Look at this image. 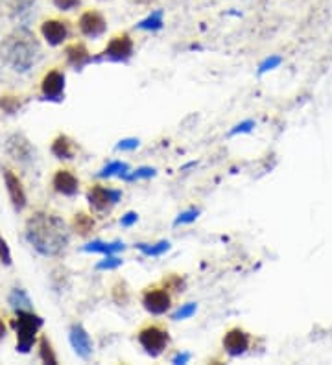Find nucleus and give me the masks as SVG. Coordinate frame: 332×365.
<instances>
[{
	"instance_id": "obj_1",
	"label": "nucleus",
	"mask_w": 332,
	"mask_h": 365,
	"mask_svg": "<svg viewBox=\"0 0 332 365\" xmlns=\"http://www.w3.org/2000/svg\"><path fill=\"white\" fill-rule=\"evenodd\" d=\"M27 240L43 257H59L68 247L70 231L63 218L39 211L28 218Z\"/></svg>"
},
{
	"instance_id": "obj_2",
	"label": "nucleus",
	"mask_w": 332,
	"mask_h": 365,
	"mask_svg": "<svg viewBox=\"0 0 332 365\" xmlns=\"http://www.w3.org/2000/svg\"><path fill=\"white\" fill-rule=\"evenodd\" d=\"M2 59L13 73L27 74L43 59V48L28 28H17L6 37L0 47Z\"/></svg>"
},
{
	"instance_id": "obj_3",
	"label": "nucleus",
	"mask_w": 332,
	"mask_h": 365,
	"mask_svg": "<svg viewBox=\"0 0 332 365\" xmlns=\"http://www.w3.org/2000/svg\"><path fill=\"white\" fill-rule=\"evenodd\" d=\"M43 318L33 314L31 310H19L17 318L13 321V327L17 330V350L22 355H28L36 343L37 332L43 327Z\"/></svg>"
},
{
	"instance_id": "obj_4",
	"label": "nucleus",
	"mask_w": 332,
	"mask_h": 365,
	"mask_svg": "<svg viewBox=\"0 0 332 365\" xmlns=\"http://www.w3.org/2000/svg\"><path fill=\"white\" fill-rule=\"evenodd\" d=\"M137 340L146 355L151 358H159L170 343V334L161 325H146L144 329L139 330Z\"/></svg>"
},
{
	"instance_id": "obj_5",
	"label": "nucleus",
	"mask_w": 332,
	"mask_h": 365,
	"mask_svg": "<svg viewBox=\"0 0 332 365\" xmlns=\"http://www.w3.org/2000/svg\"><path fill=\"white\" fill-rule=\"evenodd\" d=\"M120 198H122V192L102 185H93L87 192L89 207L96 214H107V212H111V209L119 203Z\"/></svg>"
},
{
	"instance_id": "obj_6",
	"label": "nucleus",
	"mask_w": 332,
	"mask_h": 365,
	"mask_svg": "<svg viewBox=\"0 0 332 365\" xmlns=\"http://www.w3.org/2000/svg\"><path fill=\"white\" fill-rule=\"evenodd\" d=\"M133 50H135V45H133V39L130 37V33H119V36H114L107 43V47L104 48L102 56L96 57L94 61H104V59H107V61L124 63L128 59H131Z\"/></svg>"
},
{
	"instance_id": "obj_7",
	"label": "nucleus",
	"mask_w": 332,
	"mask_h": 365,
	"mask_svg": "<svg viewBox=\"0 0 332 365\" xmlns=\"http://www.w3.org/2000/svg\"><path fill=\"white\" fill-rule=\"evenodd\" d=\"M6 154L10 155L11 159L17 161L19 165H31L37 157L36 148L31 146L30 140L22 133H13L6 140Z\"/></svg>"
},
{
	"instance_id": "obj_8",
	"label": "nucleus",
	"mask_w": 332,
	"mask_h": 365,
	"mask_svg": "<svg viewBox=\"0 0 332 365\" xmlns=\"http://www.w3.org/2000/svg\"><path fill=\"white\" fill-rule=\"evenodd\" d=\"M142 306L148 314L165 315L172 306V295L168 288H148L142 293Z\"/></svg>"
},
{
	"instance_id": "obj_9",
	"label": "nucleus",
	"mask_w": 332,
	"mask_h": 365,
	"mask_svg": "<svg viewBox=\"0 0 332 365\" xmlns=\"http://www.w3.org/2000/svg\"><path fill=\"white\" fill-rule=\"evenodd\" d=\"M78 28L82 36L89 37V39H98L107 31V21H105L104 13H100L98 10H87L80 17Z\"/></svg>"
},
{
	"instance_id": "obj_10",
	"label": "nucleus",
	"mask_w": 332,
	"mask_h": 365,
	"mask_svg": "<svg viewBox=\"0 0 332 365\" xmlns=\"http://www.w3.org/2000/svg\"><path fill=\"white\" fill-rule=\"evenodd\" d=\"M41 94L48 102H61L65 96V74L61 70H48L41 80Z\"/></svg>"
},
{
	"instance_id": "obj_11",
	"label": "nucleus",
	"mask_w": 332,
	"mask_h": 365,
	"mask_svg": "<svg viewBox=\"0 0 332 365\" xmlns=\"http://www.w3.org/2000/svg\"><path fill=\"white\" fill-rule=\"evenodd\" d=\"M2 177H4L6 191H8V195H10V201L13 209H15V212L24 211L28 205V198L27 192H24V186H22V181L10 168L2 170Z\"/></svg>"
},
{
	"instance_id": "obj_12",
	"label": "nucleus",
	"mask_w": 332,
	"mask_h": 365,
	"mask_svg": "<svg viewBox=\"0 0 332 365\" xmlns=\"http://www.w3.org/2000/svg\"><path fill=\"white\" fill-rule=\"evenodd\" d=\"M41 36L43 39L50 45V47H59L67 41L70 36V28H68L67 21L61 19H47L41 24Z\"/></svg>"
},
{
	"instance_id": "obj_13",
	"label": "nucleus",
	"mask_w": 332,
	"mask_h": 365,
	"mask_svg": "<svg viewBox=\"0 0 332 365\" xmlns=\"http://www.w3.org/2000/svg\"><path fill=\"white\" fill-rule=\"evenodd\" d=\"M223 349L227 352L229 356H242L246 350L249 349V343H251V338L246 332L244 329H240V327H234V329L227 330L225 336H223Z\"/></svg>"
},
{
	"instance_id": "obj_14",
	"label": "nucleus",
	"mask_w": 332,
	"mask_h": 365,
	"mask_svg": "<svg viewBox=\"0 0 332 365\" xmlns=\"http://www.w3.org/2000/svg\"><path fill=\"white\" fill-rule=\"evenodd\" d=\"M68 341L73 345L74 352L82 358V360H89L93 356V340L82 325L76 323L68 330Z\"/></svg>"
},
{
	"instance_id": "obj_15",
	"label": "nucleus",
	"mask_w": 332,
	"mask_h": 365,
	"mask_svg": "<svg viewBox=\"0 0 332 365\" xmlns=\"http://www.w3.org/2000/svg\"><path fill=\"white\" fill-rule=\"evenodd\" d=\"M52 186L57 194L67 195V198H74L80 192V181L78 177L70 170H57L52 177Z\"/></svg>"
},
{
	"instance_id": "obj_16",
	"label": "nucleus",
	"mask_w": 332,
	"mask_h": 365,
	"mask_svg": "<svg viewBox=\"0 0 332 365\" xmlns=\"http://www.w3.org/2000/svg\"><path fill=\"white\" fill-rule=\"evenodd\" d=\"M65 57H67V63L70 67H74L76 70H82L83 67H87L89 63H93V56L89 48L83 45V43H70L67 48H65Z\"/></svg>"
},
{
	"instance_id": "obj_17",
	"label": "nucleus",
	"mask_w": 332,
	"mask_h": 365,
	"mask_svg": "<svg viewBox=\"0 0 332 365\" xmlns=\"http://www.w3.org/2000/svg\"><path fill=\"white\" fill-rule=\"evenodd\" d=\"M50 149H52V155L56 157V159L70 161L74 159V155H76L73 139H68L67 135H59V137H56L52 142V148Z\"/></svg>"
},
{
	"instance_id": "obj_18",
	"label": "nucleus",
	"mask_w": 332,
	"mask_h": 365,
	"mask_svg": "<svg viewBox=\"0 0 332 365\" xmlns=\"http://www.w3.org/2000/svg\"><path fill=\"white\" fill-rule=\"evenodd\" d=\"M94 227H96V221H94V218L91 216V214H87V212H76V214H74L73 229L78 232L80 237L91 234V232L94 231Z\"/></svg>"
},
{
	"instance_id": "obj_19",
	"label": "nucleus",
	"mask_w": 332,
	"mask_h": 365,
	"mask_svg": "<svg viewBox=\"0 0 332 365\" xmlns=\"http://www.w3.org/2000/svg\"><path fill=\"white\" fill-rule=\"evenodd\" d=\"M126 246L122 242H102V240H94V242L83 246L85 253H102V255H114V253L124 251Z\"/></svg>"
},
{
	"instance_id": "obj_20",
	"label": "nucleus",
	"mask_w": 332,
	"mask_h": 365,
	"mask_svg": "<svg viewBox=\"0 0 332 365\" xmlns=\"http://www.w3.org/2000/svg\"><path fill=\"white\" fill-rule=\"evenodd\" d=\"M8 303L15 312L19 310H31L33 308V304H31V299L28 297V293L24 292L22 288H13L11 293L8 295Z\"/></svg>"
},
{
	"instance_id": "obj_21",
	"label": "nucleus",
	"mask_w": 332,
	"mask_h": 365,
	"mask_svg": "<svg viewBox=\"0 0 332 365\" xmlns=\"http://www.w3.org/2000/svg\"><path fill=\"white\" fill-rule=\"evenodd\" d=\"M137 247H139V251L142 253L144 257H161L166 251H170V242L163 240V242L156 244V246H150V244H137Z\"/></svg>"
},
{
	"instance_id": "obj_22",
	"label": "nucleus",
	"mask_w": 332,
	"mask_h": 365,
	"mask_svg": "<svg viewBox=\"0 0 332 365\" xmlns=\"http://www.w3.org/2000/svg\"><path fill=\"white\" fill-rule=\"evenodd\" d=\"M137 28H139V30H146V31L161 30V28H163V11L161 10L153 11L151 15H148L146 19H142V21L137 24Z\"/></svg>"
},
{
	"instance_id": "obj_23",
	"label": "nucleus",
	"mask_w": 332,
	"mask_h": 365,
	"mask_svg": "<svg viewBox=\"0 0 332 365\" xmlns=\"http://www.w3.org/2000/svg\"><path fill=\"white\" fill-rule=\"evenodd\" d=\"M21 107L22 100L19 96H13V94H2V96H0V109H2L6 114L19 113V109Z\"/></svg>"
},
{
	"instance_id": "obj_24",
	"label": "nucleus",
	"mask_w": 332,
	"mask_h": 365,
	"mask_svg": "<svg viewBox=\"0 0 332 365\" xmlns=\"http://www.w3.org/2000/svg\"><path fill=\"white\" fill-rule=\"evenodd\" d=\"M126 172H130V165L122 163V161H113L110 165H105L102 170L98 172V177H113V175H124Z\"/></svg>"
},
{
	"instance_id": "obj_25",
	"label": "nucleus",
	"mask_w": 332,
	"mask_h": 365,
	"mask_svg": "<svg viewBox=\"0 0 332 365\" xmlns=\"http://www.w3.org/2000/svg\"><path fill=\"white\" fill-rule=\"evenodd\" d=\"M0 2L10 10L11 15H22L36 4V0H0Z\"/></svg>"
},
{
	"instance_id": "obj_26",
	"label": "nucleus",
	"mask_w": 332,
	"mask_h": 365,
	"mask_svg": "<svg viewBox=\"0 0 332 365\" xmlns=\"http://www.w3.org/2000/svg\"><path fill=\"white\" fill-rule=\"evenodd\" d=\"M39 358H41L45 364L56 365L57 364V356L52 349V343L48 341L47 336H43L41 341H39Z\"/></svg>"
},
{
	"instance_id": "obj_27",
	"label": "nucleus",
	"mask_w": 332,
	"mask_h": 365,
	"mask_svg": "<svg viewBox=\"0 0 332 365\" xmlns=\"http://www.w3.org/2000/svg\"><path fill=\"white\" fill-rule=\"evenodd\" d=\"M157 170L156 168H150V166H140V168H137L133 174H128L126 172L124 175H120V179L128 181V183H131V181H137V179H150V177H156Z\"/></svg>"
},
{
	"instance_id": "obj_28",
	"label": "nucleus",
	"mask_w": 332,
	"mask_h": 365,
	"mask_svg": "<svg viewBox=\"0 0 332 365\" xmlns=\"http://www.w3.org/2000/svg\"><path fill=\"white\" fill-rule=\"evenodd\" d=\"M122 264H124V260L116 257V255H105L104 260L96 264V269H100V271H104V269H116Z\"/></svg>"
},
{
	"instance_id": "obj_29",
	"label": "nucleus",
	"mask_w": 332,
	"mask_h": 365,
	"mask_svg": "<svg viewBox=\"0 0 332 365\" xmlns=\"http://www.w3.org/2000/svg\"><path fill=\"white\" fill-rule=\"evenodd\" d=\"M280 63H282V57H280V56H270V57H266L264 61L260 63L259 74H260V76H262V74L270 73V70H276L277 67H280Z\"/></svg>"
},
{
	"instance_id": "obj_30",
	"label": "nucleus",
	"mask_w": 332,
	"mask_h": 365,
	"mask_svg": "<svg viewBox=\"0 0 332 365\" xmlns=\"http://www.w3.org/2000/svg\"><path fill=\"white\" fill-rule=\"evenodd\" d=\"M196 310H197V304H196V303L183 304L181 308L177 310V312H174V315H172V319H174V321H181V319L193 318V315L196 314Z\"/></svg>"
},
{
	"instance_id": "obj_31",
	"label": "nucleus",
	"mask_w": 332,
	"mask_h": 365,
	"mask_svg": "<svg viewBox=\"0 0 332 365\" xmlns=\"http://www.w3.org/2000/svg\"><path fill=\"white\" fill-rule=\"evenodd\" d=\"M199 216V211L197 209H190V211H185L181 212L179 216L176 218V221H174V225L179 227V225H185V223H193V221H196V218Z\"/></svg>"
},
{
	"instance_id": "obj_32",
	"label": "nucleus",
	"mask_w": 332,
	"mask_h": 365,
	"mask_svg": "<svg viewBox=\"0 0 332 365\" xmlns=\"http://www.w3.org/2000/svg\"><path fill=\"white\" fill-rule=\"evenodd\" d=\"M253 128H255L253 120H244V122H240L239 126H234V128L231 129L229 137H236V135H242V133H251Z\"/></svg>"
},
{
	"instance_id": "obj_33",
	"label": "nucleus",
	"mask_w": 332,
	"mask_h": 365,
	"mask_svg": "<svg viewBox=\"0 0 332 365\" xmlns=\"http://www.w3.org/2000/svg\"><path fill=\"white\" fill-rule=\"evenodd\" d=\"M0 262L4 264V266H11L10 246H8V242L2 238V234H0Z\"/></svg>"
},
{
	"instance_id": "obj_34",
	"label": "nucleus",
	"mask_w": 332,
	"mask_h": 365,
	"mask_svg": "<svg viewBox=\"0 0 332 365\" xmlns=\"http://www.w3.org/2000/svg\"><path fill=\"white\" fill-rule=\"evenodd\" d=\"M165 286L168 290H176V292H183V288H185V283H183L179 275H170V277H168V278H165Z\"/></svg>"
},
{
	"instance_id": "obj_35",
	"label": "nucleus",
	"mask_w": 332,
	"mask_h": 365,
	"mask_svg": "<svg viewBox=\"0 0 332 365\" xmlns=\"http://www.w3.org/2000/svg\"><path fill=\"white\" fill-rule=\"evenodd\" d=\"M82 0H54V6H56L59 11H73L74 8H78Z\"/></svg>"
},
{
	"instance_id": "obj_36",
	"label": "nucleus",
	"mask_w": 332,
	"mask_h": 365,
	"mask_svg": "<svg viewBox=\"0 0 332 365\" xmlns=\"http://www.w3.org/2000/svg\"><path fill=\"white\" fill-rule=\"evenodd\" d=\"M139 146H140L139 139H124L116 144V149H119V151H133V149H137Z\"/></svg>"
},
{
	"instance_id": "obj_37",
	"label": "nucleus",
	"mask_w": 332,
	"mask_h": 365,
	"mask_svg": "<svg viewBox=\"0 0 332 365\" xmlns=\"http://www.w3.org/2000/svg\"><path fill=\"white\" fill-rule=\"evenodd\" d=\"M137 220H139V214H137V212H128V214L122 216V220H120V225L131 227L133 223H137Z\"/></svg>"
},
{
	"instance_id": "obj_38",
	"label": "nucleus",
	"mask_w": 332,
	"mask_h": 365,
	"mask_svg": "<svg viewBox=\"0 0 332 365\" xmlns=\"http://www.w3.org/2000/svg\"><path fill=\"white\" fill-rule=\"evenodd\" d=\"M188 360H190V352H177V355L172 358V364L183 365V364H188Z\"/></svg>"
},
{
	"instance_id": "obj_39",
	"label": "nucleus",
	"mask_w": 332,
	"mask_h": 365,
	"mask_svg": "<svg viewBox=\"0 0 332 365\" xmlns=\"http://www.w3.org/2000/svg\"><path fill=\"white\" fill-rule=\"evenodd\" d=\"M6 334H8V329H6L4 319L0 318V340H2V338H6Z\"/></svg>"
},
{
	"instance_id": "obj_40",
	"label": "nucleus",
	"mask_w": 332,
	"mask_h": 365,
	"mask_svg": "<svg viewBox=\"0 0 332 365\" xmlns=\"http://www.w3.org/2000/svg\"><path fill=\"white\" fill-rule=\"evenodd\" d=\"M144 2H148V0H144Z\"/></svg>"
}]
</instances>
